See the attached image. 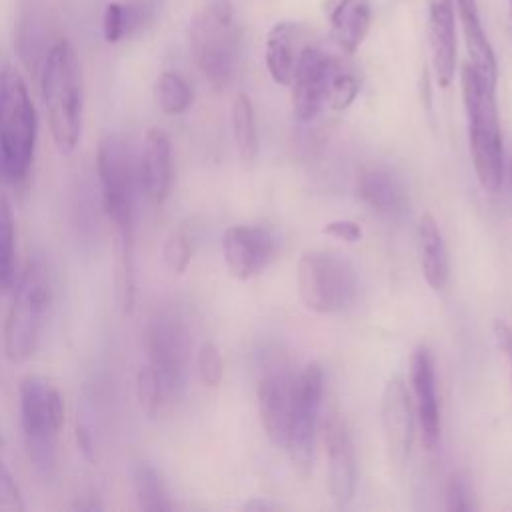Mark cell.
Here are the masks:
<instances>
[{
  "label": "cell",
  "mask_w": 512,
  "mask_h": 512,
  "mask_svg": "<svg viewBox=\"0 0 512 512\" xmlns=\"http://www.w3.org/2000/svg\"><path fill=\"white\" fill-rule=\"evenodd\" d=\"M460 88L468 118V142L476 178L480 186L496 194L504 182V148L496 106V82L480 74L472 64L460 72Z\"/></svg>",
  "instance_id": "cell-2"
},
{
  "label": "cell",
  "mask_w": 512,
  "mask_h": 512,
  "mask_svg": "<svg viewBox=\"0 0 512 512\" xmlns=\"http://www.w3.org/2000/svg\"><path fill=\"white\" fill-rule=\"evenodd\" d=\"M196 368H198V376H200L204 386L216 388L220 384L222 374H224V366H222V358H220V352H218L214 342H204L198 348Z\"/></svg>",
  "instance_id": "cell-33"
},
{
  "label": "cell",
  "mask_w": 512,
  "mask_h": 512,
  "mask_svg": "<svg viewBox=\"0 0 512 512\" xmlns=\"http://www.w3.org/2000/svg\"><path fill=\"white\" fill-rule=\"evenodd\" d=\"M278 508H280L278 504H274L266 498H254L244 504V510H278Z\"/></svg>",
  "instance_id": "cell-38"
},
{
  "label": "cell",
  "mask_w": 512,
  "mask_h": 512,
  "mask_svg": "<svg viewBox=\"0 0 512 512\" xmlns=\"http://www.w3.org/2000/svg\"><path fill=\"white\" fill-rule=\"evenodd\" d=\"M326 12L336 44L342 52L354 54L370 30V0H330Z\"/></svg>",
  "instance_id": "cell-20"
},
{
  "label": "cell",
  "mask_w": 512,
  "mask_h": 512,
  "mask_svg": "<svg viewBox=\"0 0 512 512\" xmlns=\"http://www.w3.org/2000/svg\"><path fill=\"white\" fill-rule=\"evenodd\" d=\"M150 364L160 372L170 398L178 392L186 366V334L182 326L170 318H156L148 334Z\"/></svg>",
  "instance_id": "cell-16"
},
{
  "label": "cell",
  "mask_w": 512,
  "mask_h": 512,
  "mask_svg": "<svg viewBox=\"0 0 512 512\" xmlns=\"http://www.w3.org/2000/svg\"><path fill=\"white\" fill-rule=\"evenodd\" d=\"M42 100L56 150L68 156L82 134V70L70 40H56L40 68Z\"/></svg>",
  "instance_id": "cell-1"
},
{
  "label": "cell",
  "mask_w": 512,
  "mask_h": 512,
  "mask_svg": "<svg viewBox=\"0 0 512 512\" xmlns=\"http://www.w3.org/2000/svg\"><path fill=\"white\" fill-rule=\"evenodd\" d=\"M18 410L30 464L40 476H50L64 426L62 394L50 380L26 376L18 386Z\"/></svg>",
  "instance_id": "cell-5"
},
{
  "label": "cell",
  "mask_w": 512,
  "mask_h": 512,
  "mask_svg": "<svg viewBox=\"0 0 512 512\" xmlns=\"http://www.w3.org/2000/svg\"><path fill=\"white\" fill-rule=\"evenodd\" d=\"M114 232V286L116 302L124 314L134 306L136 274H134V230L118 228Z\"/></svg>",
  "instance_id": "cell-25"
},
{
  "label": "cell",
  "mask_w": 512,
  "mask_h": 512,
  "mask_svg": "<svg viewBox=\"0 0 512 512\" xmlns=\"http://www.w3.org/2000/svg\"><path fill=\"white\" fill-rule=\"evenodd\" d=\"M296 282L304 306L318 314L344 312L358 294L354 268L344 258L324 250H308L300 256Z\"/></svg>",
  "instance_id": "cell-7"
},
{
  "label": "cell",
  "mask_w": 512,
  "mask_h": 512,
  "mask_svg": "<svg viewBox=\"0 0 512 512\" xmlns=\"http://www.w3.org/2000/svg\"><path fill=\"white\" fill-rule=\"evenodd\" d=\"M380 418L388 458L394 466H402L410 456L414 440V412L408 390L400 376L390 378L382 390Z\"/></svg>",
  "instance_id": "cell-12"
},
{
  "label": "cell",
  "mask_w": 512,
  "mask_h": 512,
  "mask_svg": "<svg viewBox=\"0 0 512 512\" xmlns=\"http://www.w3.org/2000/svg\"><path fill=\"white\" fill-rule=\"evenodd\" d=\"M508 182H510V190H512V160L508 164Z\"/></svg>",
  "instance_id": "cell-39"
},
{
  "label": "cell",
  "mask_w": 512,
  "mask_h": 512,
  "mask_svg": "<svg viewBox=\"0 0 512 512\" xmlns=\"http://www.w3.org/2000/svg\"><path fill=\"white\" fill-rule=\"evenodd\" d=\"M410 384L418 424L422 430V442L428 450H434L440 442V410L436 396L434 364L426 346H418L410 356Z\"/></svg>",
  "instance_id": "cell-17"
},
{
  "label": "cell",
  "mask_w": 512,
  "mask_h": 512,
  "mask_svg": "<svg viewBox=\"0 0 512 512\" xmlns=\"http://www.w3.org/2000/svg\"><path fill=\"white\" fill-rule=\"evenodd\" d=\"M428 44L436 80L442 88L450 86L456 74V16L454 0H426Z\"/></svg>",
  "instance_id": "cell-18"
},
{
  "label": "cell",
  "mask_w": 512,
  "mask_h": 512,
  "mask_svg": "<svg viewBox=\"0 0 512 512\" xmlns=\"http://www.w3.org/2000/svg\"><path fill=\"white\" fill-rule=\"evenodd\" d=\"M154 18V4L148 0L110 2L102 16V34L108 44H118L144 30Z\"/></svg>",
  "instance_id": "cell-24"
},
{
  "label": "cell",
  "mask_w": 512,
  "mask_h": 512,
  "mask_svg": "<svg viewBox=\"0 0 512 512\" xmlns=\"http://www.w3.org/2000/svg\"><path fill=\"white\" fill-rule=\"evenodd\" d=\"M38 138V116L28 86L14 66L0 72V174L10 184L28 178Z\"/></svg>",
  "instance_id": "cell-4"
},
{
  "label": "cell",
  "mask_w": 512,
  "mask_h": 512,
  "mask_svg": "<svg viewBox=\"0 0 512 512\" xmlns=\"http://www.w3.org/2000/svg\"><path fill=\"white\" fill-rule=\"evenodd\" d=\"M16 280V224L8 198L0 192V292Z\"/></svg>",
  "instance_id": "cell-28"
},
{
  "label": "cell",
  "mask_w": 512,
  "mask_h": 512,
  "mask_svg": "<svg viewBox=\"0 0 512 512\" xmlns=\"http://www.w3.org/2000/svg\"><path fill=\"white\" fill-rule=\"evenodd\" d=\"M154 100L162 112L176 116V114L186 112L192 106L194 92H192L190 84L178 72L166 70L156 78Z\"/></svg>",
  "instance_id": "cell-29"
},
{
  "label": "cell",
  "mask_w": 512,
  "mask_h": 512,
  "mask_svg": "<svg viewBox=\"0 0 512 512\" xmlns=\"http://www.w3.org/2000/svg\"><path fill=\"white\" fill-rule=\"evenodd\" d=\"M136 398H138L140 408L148 416H158L162 412L164 404L170 400V394L162 382L160 372L150 362L138 370Z\"/></svg>",
  "instance_id": "cell-30"
},
{
  "label": "cell",
  "mask_w": 512,
  "mask_h": 512,
  "mask_svg": "<svg viewBox=\"0 0 512 512\" xmlns=\"http://www.w3.org/2000/svg\"><path fill=\"white\" fill-rule=\"evenodd\" d=\"M358 196L372 212L382 216H396L406 204L402 186L390 172L382 168H370L360 174Z\"/></svg>",
  "instance_id": "cell-23"
},
{
  "label": "cell",
  "mask_w": 512,
  "mask_h": 512,
  "mask_svg": "<svg viewBox=\"0 0 512 512\" xmlns=\"http://www.w3.org/2000/svg\"><path fill=\"white\" fill-rule=\"evenodd\" d=\"M418 262L426 284L432 290H442L448 284L450 262L442 232L432 214H422L416 230Z\"/></svg>",
  "instance_id": "cell-21"
},
{
  "label": "cell",
  "mask_w": 512,
  "mask_h": 512,
  "mask_svg": "<svg viewBox=\"0 0 512 512\" xmlns=\"http://www.w3.org/2000/svg\"><path fill=\"white\" fill-rule=\"evenodd\" d=\"M358 90H360V82L356 74L336 60L326 86V104L334 112H344L356 100Z\"/></svg>",
  "instance_id": "cell-31"
},
{
  "label": "cell",
  "mask_w": 512,
  "mask_h": 512,
  "mask_svg": "<svg viewBox=\"0 0 512 512\" xmlns=\"http://www.w3.org/2000/svg\"><path fill=\"white\" fill-rule=\"evenodd\" d=\"M188 38L196 68L214 88H224L240 56V32L230 0H206L190 22Z\"/></svg>",
  "instance_id": "cell-6"
},
{
  "label": "cell",
  "mask_w": 512,
  "mask_h": 512,
  "mask_svg": "<svg viewBox=\"0 0 512 512\" xmlns=\"http://www.w3.org/2000/svg\"><path fill=\"white\" fill-rule=\"evenodd\" d=\"M278 252V236L256 224H236L224 230L222 254L228 272L236 280H250L260 274Z\"/></svg>",
  "instance_id": "cell-10"
},
{
  "label": "cell",
  "mask_w": 512,
  "mask_h": 512,
  "mask_svg": "<svg viewBox=\"0 0 512 512\" xmlns=\"http://www.w3.org/2000/svg\"><path fill=\"white\" fill-rule=\"evenodd\" d=\"M456 12L468 52V64H472L480 74H484L488 80L496 82L498 66L496 56L492 50V44L486 36V30L480 20L478 2L476 0H456Z\"/></svg>",
  "instance_id": "cell-22"
},
{
  "label": "cell",
  "mask_w": 512,
  "mask_h": 512,
  "mask_svg": "<svg viewBox=\"0 0 512 512\" xmlns=\"http://www.w3.org/2000/svg\"><path fill=\"white\" fill-rule=\"evenodd\" d=\"M302 28L296 22H276L266 36V68L276 84L290 86L302 44Z\"/></svg>",
  "instance_id": "cell-19"
},
{
  "label": "cell",
  "mask_w": 512,
  "mask_h": 512,
  "mask_svg": "<svg viewBox=\"0 0 512 512\" xmlns=\"http://www.w3.org/2000/svg\"><path fill=\"white\" fill-rule=\"evenodd\" d=\"M232 122V138L236 150L244 162H252L258 154V128L254 106L246 94H236L230 112Z\"/></svg>",
  "instance_id": "cell-27"
},
{
  "label": "cell",
  "mask_w": 512,
  "mask_h": 512,
  "mask_svg": "<svg viewBox=\"0 0 512 512\" xmlns=\"http://www.w3.org/2000/svg\"><path fill=\"white\" fill-rule=\"evenodd\" d=\"M470 496L472 494H470V488H468L466 480L460 478V476H454L448 482V488H446V498H448L446 508L448 510H456V512L470 510L472 508V498Z\"/></svg>",
  "instance_id": "cell-35"
},
{
  "label": "cell",
  "mask_w": 512,
  "mask_h": 512,
  "mask_svg": "<svg viewBox=\"0 0 512 512\" xmlns=\"http://www.w3.org/2000/svg\"><path fill=\"white\" fill-rule=\"evenodd\" d=\"M130 484L138 506L146 512H168L172 510L170 492L160 472L144 460H138L130 468Z\"/></svg>",
  "instance_id": "cell-26"
},
{
  "label": "cell",
  "mask_w": 512,
  "mask_h": 512,
  "mask_svg": "<svg viewBox=\"0 0 512 512\" xmlns=\"http://www.w3.org/2000/svg\"><path fill=\"white\" fill-rule=\"evenodd\" d=\"M510 18H512V0H510Z\"/></svg>",
  "instance_id": "cell-40"
},
{
  "label": "cell",
  "mask_w": 512,
  "mask_h": 512,
  "mask_svg": "<svg viewBox=\"0 0 512 512\" xmlns=\"http://www.w3.org/2000/svg\"><path fill=\"white\" fill-rule=\"evenodd\" d=\"M294 378L280 366H270L258 380V414L262 428L270 442L276 446H284L290 412H292V398H294Z\"/></svg>",
  "instance_id": "cell-13"
},
{
  "label": "cell",
  "mask_w": 512,
  "mask_h": 512,
  "mask_svg": "<svg viewBox=\"0 0 512 512\" xmlns=\"http://www.w3.org/2000/svg\"><path fill=\"white\" fill-rule=\"evenodd\" d=\"M96 172L102 192V206L112 230H134L136 188L140 186L138 160L124 136H102L96 150Z\"/></svg>",
  "instance_id": "cell-8"
},
{
  "label": "cell",
  "mask_w": 512,
  "mask_h": 512,
  "mask_svg": "<svg viewBox=\"0 0 512 512\" xmlns=\"http://www.w3.org/2000/svg\"><path fill=\"white\" fill-rule=\"evenodd\" d=\"M494 338L500 352L506 356L510 364V382H512V328L504 320L494 322Z\"/></svg>",
  "instance_id": "cell-37"
},
{
  "label": "cell",
  "mask_w": 512,
  "mask_h": 512,
  "mask_svg": "<svg viewBox=\"0 0 512 512\" xmlns=\"http://www.w3.org/2000/svg\"><path fill=\"white\" fill-rule=\"evenodd\" d=\"M334 58L320 48L306 44L292 76V110L300 122L312 120L326 104V86Z\"/></svg>",
  "instance_id": "cell-11"
},
{
  "label": "cell",
  "mask_w": 512,
  "mask_h": 512,
  "mask_svg": "<svg viewBox=\"0 0 512 512\" xmlns=\"http://www.w3.org/2000/svg\"><path fill=\"white\" fill-rule=\"evenodd\" d=\"M24 508H26V504H24L20 486L16 484L8 466L0 460V510L20 512Z\"/></svg>",
  "instance_id": "cell-34"
},
{
  "label": "cell",
  "mask_w": 512,
  "mask_h": 512,
  "mask_svg": "<svg viewBox=\"0 0 512 512\" xmlns=\"http://www.w3.org/2000/svg\"><path fill=\"white\" fill-rule=\"evenodd\" d=\"M138 176L140 190L152 204L162 206L172 194L176 178L174 150L168 134L156 126L144 136L142 154L138 158Z\"/></svg>",
  "instance_id": "cell-14"
},
{
  "label": "cell",
  "mask_w": 512,
  "mask_h": 512,
  "mask_svg": "<svg viewBox=\"0 0 512 512\" xmlns=\"http://www.w3.org/2000/svg\"><path fill=\"white\" fill-rule=\"evenodd\" d=\"M192 260V242L184 230H172L162 244V262L172 274H184Z\"/></svg>",
  "instance_id": "cell-32"
},
{
  "label": "cell",
  "mask_w": 512,
  "mask_h": 512,
  "mask_svg": "<svg viewBox=\"0 0 512 512\" xmlns=\"http://www.w3.org/2000/svg\"><path fill=\"white\" fill-rule=\"evenodd\" d=\"M52 300V270L46 258L34 256L16 282L4 320V354L10 364H22L38 350Z\"/></svg>",
  "instance_id": "cell-3"
},
{
  "label": "cell",
  "mask_w": 512,
  "mask_h": 512,
  "mask_svg": "<svg viewBox=\"0 0 512 512\" xmlns=\"http://www.w3.org/2000/svg\"><path fill=\"white\" fill-rule=\"evenodd\" d=\"M324 394V374L320 364L310 362L294 378V398L290 424L286 434V450L292 462V468L298 478L306 480L312 472L314 444H316V426L322 408Z\"/></svg>",
  "instance_id": "cell-9"
},
{
  "label": "cell",
  "mask_w": 512,
  "mask_h": 512,
  "mask_svg": "<svg viewBox=\"0 0 512 512\" xmlns=\"http://www.w3.org/2000/svg\"><path fill=\"white\" fill-rule=\"evenodd\" d=\"M322 232L350 244L358 242L362 236V228L354 220H332L322 228Z\"/></svg>",
  "instance_id": "cell-36"
},
{
  "label": "cell",
  "mask_w": 512,
  "mask_h": 512,
  "mask_svg": "<svg viewBox=\"0 0 512 512\" xmlns=\"http://www.w3.org/2000/svg\"><path fill=\"white\" fill-rule=\"evenodd\" d=\"M324 446L330 496L336 506H346L356 488V460L348 428L336 414H332L324 424Z\"/></svg>",
  "instance_id": "cell-15"
}]
</instances>
